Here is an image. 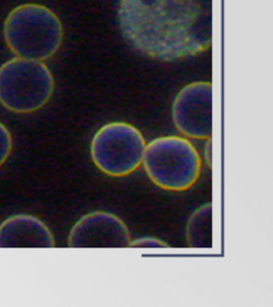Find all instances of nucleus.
I'll use <instances>...</instances> for the list:
<instances>
[{"label":"nucleus","instance_id":"nucleus-11","mask_svg":"<svg viewBox=\"0 0 273 307\" xmlns=\"http://www.w3.org/2000/svg\"><path fill=\"white\" fill-rule=\"evenodd\" d=\"M129 247H139V248H161L169 247V245L163 241L157 238H140L138 240L130 241Z\"/></svg>","mask_w":273,"mask_h":307},{"label":"nucleus","instance_id":"nucleus-2","mask_svg":"<svg viewBox=\"0 0 273 307\" xmlns=\"http://www.w3.org/2000/svg\"><path fill=\"white\" fill-rule=\"evenodd\" d=\"M3 33L13 54L35 61L55 55L63 39L58 16L41 4H22L12 10L4 22Z\"/></svg>","mask_w":273,"mask_h":307},{"label":"nucleus","instance_id":"nucleus-6","mask_svg":"<svg viewBox=\"0 0 273 307\" xmlns=\"http://www.w3.org/2000/svg\"><path fill=\"white\" fill-rule=\"evenodd\" d=\"M174 125L180 133L198 140L212 132V88L210 82H193L176 96L172 109Z\"/></svg>","mask_w":273,"mask_h":307},{"label":"nucleus","instance_id":"nucleus-1","mask_svg":"<svg viewBox=\"0 0 273 307\" xmlns=\"http://www.w3.org/2000/svg\"><path fill=\"white\" fill-rule=\"evenodd\" d=\"M119 16L126 39L152 58L183 59L210 47V0H121Z\"/></svg>","mask_w":273,"mask_h":307},{"label":"nucleus","instance_id":"nucleus-9","mask_svg":"<svg viewBox=\"0 0 273 307\" xmlns=\"http://www.w3.org/2000/svg\"><path fill=\"white\" fill-rule=\"evenodd\" d=\"M211 204H204L195 210L187 224V242L193 248H209L212 245Z\"/></svg>","mask_w":273,"mask_h":307},{"label":"nucleus","instance_id":"nucleus-8","mask_svg":"<svg viewBox=\"0 0 273 307\" xmlns=\"http://www.w3.org/2000/svg\"><path fill=\"white\" fill-rule=\"evenodd\" d=\"M47 225L31 214H15L0 224V247H55Z\"/></svg>","mask_w":273,"mask_h":307},{"label":"nucleus","instance_id":"nucleus-7","mask_svg":"<svg viewBox=\"0 0 273 307\" xmlns=\"http://www.w3.org/2000/svg\"><path fill=\"white\" fill-rule=\"evenodd\" d=\"M130 234L125 223L116 215L94 211L82 217L68 236L71 247H129Z\"/></svg>","mask_w":273,"mask_h":307},{"label":"nucleus","instance_id":"nucleus-4","mask_svg":"<svg viewBox=\"0 0 273 307\" xmlns=\"http://www.w3.org/2000/svg\"><path fill=\"white\" fill-rule=\"evenodd\" d=\"M55 88L52 75L41 61L15 58L0 66V103L15 113L44 107Z\"/></svg>","mask_w":273,"mask_h":307},{"label":"nucleus","instance_id":"nucleus-5","mask_svg":"<svg viewBox=\"0 0 273 307\" xmlns=\"http://www.w3.org/2000/svg\"><path fill=\"white\" fill-rule=\"evenodd\" d=\"M146 143L139 130L127 123H110L94 134L90 153L94 164L113 177L131 174L142 164Z\"/></svg>","mask_w":273,"mask_h":307},{"label":"nucleus","instance_id":"nucleus-10","mask_svg":"<svg viewBox=\"0 0 273 307\" xmlns=\"http://www.w3.org/2000/svg\"><path fill=\"white\" fill-rule=\"evenodd\" d=\"M13 147V140L9 129L0 123V166L7 161Z\"/></svg>","mask_w":273,"mask_h":307},{"label":"nucleus","instance_id":"nucleus-3","mask_svg":"<svg viewBox=\"0 0 273 307\" xmlns=\"http://www.w3.org/2000/svg\"><path fill=\"white\" fill-rule=\"evenodd\" d=\"M149 179L169 191H186L198 179L202 161L195 147L182 137H161L149 142L142 161Z\"/></svg>","mask_w":273,"mask_h":307}]
</instances>
